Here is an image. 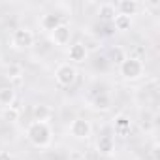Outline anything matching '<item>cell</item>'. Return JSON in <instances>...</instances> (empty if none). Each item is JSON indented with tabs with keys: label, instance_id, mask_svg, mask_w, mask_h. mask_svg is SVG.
<instances>
[{
	"label": "cell",
	"instance_id": "6",
	"mask_svg": "<svg viewBox=\"0 0 160 160\" xmlns=\"http://www.w3.org/2000/svg\"><path fill=\"white\" fill-rule=\"evenodd\" d=\"M70 38H72V28H70V25H66V23H62L60 27H57V28L51 32V42H53L55 45H60V47L68 45V43H70Z\"/></svg>",
	"mask_w": 160,
	"mask_h": 160
},
{
	"label": "cell",
	"instance_id": "3",
	"mask_svg": "<svg viewBox=\"0 0 160 160\" xmlns=\"http://www.w3.org/2000/svg\"><path fill=\"white\" fill-rule=\"evenodd\" d=\"M55 81L60 87H72L77 81V70H75V66H72L70 62L58 64L57 70H55Z\"/></svg>",
	"mask_w": 160,
	"mask_h": 160
},
{
	"label": "cell",
	"instance_id": "13",
	"mask_svg": "<svg viewBox=\"0 0 160 160\" xmlns=\"http://www.w3.org/2000/svg\"><path fill=\"white\" fill-rule=\"evenodd\" d=\"M15 102V91L12 87H2L0 89V108H10Z\"/></svg>",
	"mask_w": 160,
	"mask_h": 160
},
{
	"label": "cell",
	"instance_id": "14",
	"mask_svg": "<svg viewBox=\"0 0 160 160\" xmlns=\"http://www.w3.org/2000/svg\"><path fill=\"white\" fill-rule=\"evenodd\" d=\"M98 15H100L102 21H109V23H113V19H115V15H117V10H115L113 4L106 2V4H102V6L98 8Z\"/></svg>",
	"mask_w": 160,
	"mask_h": 160
},
{
	"label": "cell",
	"instance_id": "10",
	"mask_svg": "<svg viewBox=\"0 0 160 160\" xmlns=\"http://www.w3.org/2000/svg\"><path fill=\"white\" fill-rule=\"evenodd\" d=\"M96 149H98L100 154H106V156L113 154L115 152V141H113V138L111 136H102L96 141Z\"/></svg>",
	"mask_w": 160,
	"mask_h": 160
},
{
	"label": "cell",
	"instance_id": "19",
	"mask_svg": "<svg viewBox=\"0 0 160 160\" xmlns=\"http://www.w3.org/2000/svg\"><path fill=\"white\" fill-rule=\"evenodd\" d=\"M21 75H23V68H21V66L15 64V66H10V68H8V77H10V79H19Z\"/></svg>",
	"mask_w": 160,
	"mask_h": 160
},
{
	"label": "cell",
	"instance_id": "15",
	"mask_svg": "<svg viewBox=\"0 0 160 160\" xmlns=\"http://www.w3.org/2000/svg\"><path fill=\"white\" fill-rule=\"evenodd\" d=\"M32 117H34V121L47 122L49 117H51V109H49L47 106H43V104H38V106H34V109H32Z\"/></svg>",
	"mask_w": 160,
	"mask_h": 160
},
{
	"label": "cell",
	"instance_id": "16",
	"mask_svg": "<svg viewBox=\"0 0 160 160\" xmlns=\"http://www.w3.org/2000/svg\"><path fill=\"white\" fill-rule=\"evenodd\" d=\"M113 25H115V28L119 30V32H126V30H130V27H132V17H126V15H115V19H113Z\"/></svg>",
	"mask_w": 160,
	"mask_h": 160
},
{
	"label": "cell",
	"instance_id": "11",
	"mask_svg": "<svg viewBox=\"0 0 160 160\" xmlns=\"http://www.w3.org/2000/svg\"><path fill=\"white\" fill-rule=\"evenodd\" d=\"M113 126H115V130L121 134V136H124L126 132H130V128H132V121H130V117H126V115H117L115 119H113Z\"/></svg>",
	"mask_w": 160,
	"mask_h": 160
},
{
	"label": "cell",
	"instance_id": "7",
	"mask_svg": "<svg viewBox=\"0 0 160 160\" xmlns=\"http://www.w3.org/2000/svg\"><path fill=\"white\" fill-rule=\"evenodd\" d=\"M87 55H89V49H87L85 43H73L68 49V58L72 62H85Z\"/></svg>",
	"mask_w": 160,
	"mask_h": 160
},
{
	"label": "cell",
	"instance_id": "18",
	"mask_svg": "<svg viewBox=\"0 0 160 160\" xmlns=\"http://www.w3.org/2000/svg\"><path fill=\"white\" fill-rule=\"evenodd\" d=\"M4 119L10 121V122H15L19 119V109L15 106H10V108H4Z\"/></svg>",
	"mask_w": 160,
	"mask_h": 160
},
{
	"label": "cell",
	"instance_id": "9",
	"mask_svg": "<svg viewBox=\"0 0 160 160\" xmlns=\"http://www.w3.org/2000/svg\"><path fill=\"white\" fill-rule=\"evenodd\" d=\"M139 10V4L136 2V0H122V2L117 4V13L119 15H126V17H132L136 15Z\"/></svg>",
	"mask_w": 160,
	"mask_h": 160
},
{
	"label": "cell",
	"instance_id": "20",
	"mask_svg": "<svg viewBox=\"0 0 160 160\" xmlns=\"http://www.w3.org/2000/svg\"><path fill=\"white\" fill-rule=\"evenodd\" d=\"M0 160H15V158H13V154L8 152V151H0Z\"/></svg>",
	"mask_w": 160,
	"mask_h": 160
},
{
	"label": "cell",
	"instance_id": "1",
	"mask_svg": "<svg viewBox=\"0 0 160 160\" xmlns=\"http://www.w3.org/2000/svg\"><path fill=\"white\" fill-rule=\"evenodd\" d=\"M27 139H28L34 147H38V149L49 147L51 141H53V130H51L49 122L32 121V122L27 126Z\"/></svg>",
	"mask_w": 160,
	"mask_h": 160
},
{
	"label": "cell",
	"instance_id": "4",
	"mask_svg": "<svg viewBox=\"0 0 160 160\" xmlns=\"http://www.w3.org/2000/svg\"><path fill=\"white\" fill-rule=\"evenodd\" d=\"M34 42H36V36H34V32L30 30V28H17V30H13V34H12V45L15 47V49H30L32 45H34Z\"/></svg>",
	"mask_w": 160,
	"mask_h": 160
},
{
	"label": "cell",
	"instance_id": "2",
	"mask_svg": "<svg viewBox=\"0 0 160 160\" xmlns=\"http://www.w3.org/2000/svg\"><path fill=\"white\" fill-rule=\"evenodd\" d=\"M145 72V64L141 58L138 57H126L121 64H119V73L122 75V79L126 81H138Z\"/></svg>",
	"mask_w": 160,
	"mask_h": 160
},
{
	"label": "cell",
	"instance_id": "12",
	"mask_svg": "<svg viewBox=\"0 0 160 160\" xmlns=\"http://www.w3.org/2000/svg\"><path fill=\"white\" fill-rule=\"evenodd\" d=\"M92 108L96 111H108L111 108V98L106 94V92H100L92 98Z\"/></svg>",
	"mask_w": 160,
	"mask_h": 160
},
{
	"label": "cell",
	"instance_id": "21",
	"mask_svg": "<svg viewBox=\"0 0 160 160\" xmlns=\"http://www.w3.org/2000/svg\"><path fill=\"white\" fill-rule=\"evenodd\" d=\"M152 156H154V160H158V145L154 143V147H152Z\"/></svg>",
	"mask_w": 160,
	"mask_h": 160
},
{
	"label": "cell",
	"instance_id": "8",
	"mask_svg": "<svg viewBox=\"0 0 160 160\" xmlns=\"http://www.w3.org/2000/svg\"><path fill=\"white\" fill-rule=\"evenodd\" d=\"M64 21H62V17L60 15H57V13H45V15H42V19H40V27L43 28V30H47V32H53L57 27H60Z\"/></svg>",
	"mask_w": 160,
	"mask_h": 160
},
{
	"label": "cell",
	"instance_id": "5",
	"mask_svg": "<svg viewBox=\"0 0 160 160\" xmlns=\"http://www.w3.org/2000/svg\"><path fill=\"white\" fill-rule=\"evenodd\" d=\"M70 134L75 139H89L92 134V124L87 119H73L70 122Z\"/></svg>",
	"mask_w": 160,
	"mask_h": 160
},
{
	"label": "cell",
	"instance_id": "17",
	"mask_svg": "<svg viewBox=\"0 0 160 160\" xmlns=\"http://www.w3.org/2000/svg\"><path fill=\"white\" fill-rule=\"evenodd\" d=\"M126 58V51L121 47V45H115V47H111V51H109V60L113 62V64H121L122 60Z\"/></svg>",
	"mask_w": 160,
	"mask_h": 160
}]
</instances>
